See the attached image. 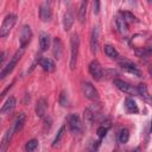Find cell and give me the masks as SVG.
Here are the masks:
<instances>
[{
  "mask_svg": "<svg viewBox=\"0 0 152 152\" xmlns=\"http://www.w3.org/2000/svg\"><path fill=\"white\" fill-rule=\"evenodd\" d=\"M70 69L75 70L77 64V57H78V50H80V37L77 33H74L70 38Z\"/></svg>",
  "mask_w": 152,
  "mask_h": 152,
  "instance_id": "1",
  "label": "cell"
},
{
  "mask_svg": "<svg viewBox=\"0 0 152 152\" xmlns=\"http://www.w3.org/2000/svg\"><path fill=\"white\" fill-rule=\"evenodd\" d=\"M23 53H24V49H20V50H18V51H15V53L13 55V57L11 58V61L7 63V65L4 66V69L0 71V80H5V78L13 71V69H14L15 65L18 64L19 59L21 58Z\"/></svg>",
  "mask_w": 152,
  "mask_h": 152,
  "instance_id": "2",
  "label": "cell"
},
{
  "mask_svg": "<svg viewBox=\"0 0 152 152\" xmlns=\"http://www.w3.org/2000/svg\"><path fill=\"white\" fill-rule=\"evenodd\" d=\"M15 23H17V15L13 14V13L7 14V15L5 17V19H4L2 24H1V26H0V38L6 37V36L11 32V30L13 28V26H14Z\"/></svg>",
  "mask_w": 152,
  "mask_h": 152,
  "instance_id": "3",
  "label": "cell"
},
{
  "mask_svg": "<svg viewBox=\"0 0 152 152\" xmlns=\"http://www.w3.org/2000/svg\"><path fill=\"white\" fill-rule=\"evenodd\" d=\"M81 89H82L83 95L87 99H89L91 101H97L99 100V93H97L96 88L90 82H82L81 83Z\"/></svg>",
  "mask_w": 152,
  "mask_h": 152,
  "instance_id": "4",
  "label": "cell"
},
{
  "mask_svg": "<svg viewBox=\"0 0 152 152\" xmlns=\"http://www.w3.org/2000/svg\"><path fill=\"white\" fill-rule=\"evenodd\" d=\"M31 38H32V30H31L30 25H24L21 27L20 36H19L20 49H25L28 45V43L31 42Z\"/></svg>",
  "mask_w": 152,
  "mask_h": 152,
  "instance_id": "5",
  "label": "cell"
},
{
  "mask_svg": "<svg viewBox=\"0 0 152 152\" xmlns=\"http://www.w3.org/2000/svg\"><path fill=\"white\" fill-rule=\"evenodd\" d=\"M119 59V58H118ZM119 64H120V66L125 70V71H127V72H129V74H133L134 76H141V71L135 66V64H133L131 61H128V59H119Z\"/></svg>",
  "mask_w": 152,
  "mask_h": 152,
  "instance_id": "6",
  "label": "cell"
},
{
  "mask_svg": "<svg viewBox=\"0 0 152 152\" xmlns=\"http://www.w3.org/2000/svg\"><path fill=\"white\" fill-rule=\"evenodd\" d=\"M89 72L90 75L96 80V81H101L103 77V70L101 64L97 61H91L89 64Z\"/></svg>",
  "mask_w": 152,
  "mask_h": 152,
  "instance_id": "7",
  "label": "cell"
},
{
  "mask_svg": "<svg viewBox=\"0 0 152 152\" xmlns=\"http://www.w3.org/2000/svg\"><path fill=\"white\" fill-rule=\"evenodd\" d=\"M68 122H69V128H70L71 133L76 134L82 131V122L77 114H71L68 119Z\"/></svg>",
  "mask_w": 152,
  "mask_h": 152,
  "instance_id": "8",
  "label": "cell"
},
{
  "mask_svg": "<svg viewBox=\"0 0 152 152\" xmlns=\"http://www.w3.org/2000/svg\"><path fill=\"white\" fill-rule=\"evenodd\" d=\"M113 82H114V86L119 90H121L124 93H127V94H137L135 88H133V86H131L129 83H127V82H125V81H122L120 78H115Z\"/></svg>",
  "mask_w": 152,
  "mask_h": 152,
  "instance_id": "9",
  "label": "cell"
},
{
  "mask_svg": "<svg viewBox=\"0 0 152 152\" xmlns=\"http://www.w3.org/2000/svg\"><path fill=\"white\" fill-rule=\"evenodd\" d=\"M13 134H14V128L13 127L8 128L5 132V134H4V137H2V139L0 141V152H4V151L7 150V147L10 146V142H11V140L13 138Z\"/></svg>",
  "mask_w": 152,
  "mask_h": 152,
  "instance_id": "10",
  "label": "cell"
},
{
  "mask_svg": "<svg viewBox=\"0 0 152 152\" xmlns=\"http://www.w3.org/2000/svg\"><path fill=\"white\" fill-rule=\"evenodd\" d=\"M99 38H100V31H99V27L95 26V27H93V31L90 34V51L93 53H96V51H97Z\"/></svg>",
  "mask_w": 152,
  "mask_h": 152,
  "instance_id": "11",
  "label": "cell"
},
{
  "mask_svg": "<svg viewBox=\"0 0 152 152\" xmlns=\"http://www.w3.org/2000/svg\"><path fill=\"white\" fill-rule=\"evenodd\" d=\"M15 103H17L15 97H14V96H10V97L6 100V102L2 104V107H1V109H0V114H2V115L10 114V113L14 109Z\"/></svg>",
  "mask_w": 152,
  "mask_h": 152,
  "instance_id": "12",
  "label": "cell"
},
{
  "mask_svg": "<svg viewBox=\"0 0 152 152\" xmlns=\"http://www.w3.org/2000/svg\"><path fill=\"white\" fill-rule=\"evenodd\" d=\"M62 52H63V44H62V40L56 37L52 42V53L55 56L56 59H59L62 57Z\"/></svg>",
  "mask_w": 152,
  "mask_h": 152,
  "instance_id": "13",
  "label": "cell"
},
{
  "mask_svg": "<svg viewBox=\"0 0 152 152\" xmlns=\"http://www.w3.org/2000/svg\"><path fill=\"white\" fill-rule=\"evenodd\" d=\"M46 109H48V101L44 97L39 99L36 103V114H37V116L43 118L46 113Z\"/></svg>",
  "mask_w": 152,
  "mask_h": 152,
  "instance_id": "14",
  "label": "cell"
},
{
  "mask_svg": "<svg viewBox=\"0 0 152 152\" xmlns=\"http://www.w3.org/2000/svg\"><path fill=\"white\" fill-rule=\"evenodd\" d=\"M39 64H40V66L43 68V70H45V71H48V72H52V71H55V69H56L55 62H53L51 58H48V57L40 58V59H39Z\"/></svg>",
  "mask_w": 152,
  "mask_h": 152,
  "instance_id": "15",
  "label": "cell"
},
{
  "mask_svg": "<svg viewBox=\"0 0 152 152\" xmlns=\"http://www.w3.org/2000/svg\"><path fill=\"white\" fill-rule=\"evenodd\" d=\"M74 12L71 10H68L65 13H64V17H63V27L65 31H69L74 24Z\"/></svg>",
  "mask_w": 152,
  "mask_h": 152,
  "instance_id": "16",
  "label": "cell"
},
{
  "mask_svg": "<svg viewBox=\"0 0 152 152\" xmlns=\"http://www.w3.org/2000/svg\"><path fill=\"white\" fill-rule=\"evenodd\" d=\"M39 17L42 19V21H49L52 17L51 13V8L49 6V4H43L39 8Z\"/></svg>",
  "mask_w": 152,
  "mask_h": 152,
  "instance_id": "17",
  "label": "cell"
},
{
  "mask_svg": "<svg viewBox=\"0 0 152 152\" xmlns=\"http://www.w3.org/2000/svg\"><path fill=\"white\" fill-rule=\"evenodd\" d=\"M25 121H26V115H25V113H19V114L17 115L15 120H14V124H13L14 132H19V131L23 128Z\"/></svg>",
  "mask_w": 152,
  "mask_h": 152,
  "instance_id": "18",
  "label": "cell"
},
{
  "mask_svg": "<svg viewBox=\"0 0 152 152\" xmlns=\"http://www.w3.org/2000/svg\"><path fill=\"white\" fill-rule=\"evenodd\" d=\"M87 6H88V0H81L80 8H78V19H80V23H81V24H83V23L86 21Z\"/></svg>",
  "mask_w": 152,
  "mask_h": 152,
  "instance_id": "19",
  "label": "cell"
},
{
  "mask_svg": "<svg viewBox=\"0 0 152 152\" xmlns=\"http://www.w3.org/2000/svg\"><path fill=\"white\" fill-rule=\"evenodd\" d=\"M115 25H116V28L120 33H126L128 31V26H127V23L124 20L122 17L120 15H116L115 17Z\"/></svg>",
  "mask_w": 152,
  "mask_h": 152,
  "instance_id": "20",
  "label": "cell"
},
{
  "mask_svg": "<svg viewBox=\"0 0 152 152\" xmlns=\"http://www.w3.org/2000/svg\"><path fill=\"white\" fill-rule=\"evenodd\" d=\"M135 90H137V94H138V95H140L145 101L150 102V94H148V90H147V86H146L145 83L139 84V86L135 88Z\"/></svg>",
  "mask_w": 152,
  "mask_h": 152,
  "instance_id": "21",
  "label": "cell"
},
{
  "mask_svg": "<svg viewBox=\"0 0 152 152\" xmlns=\"http://www.w3.org/2000/svg\"><path fill=\"white\" fill-rule=\"evenodd\" d=\"M39 46L42 51H46L50 46V37L48 33H42L39 37Z\"/></svg>",
  "mask_w": 152,
  "mask_h": 152,
  "instance_id": "22",
  "label": "cell"
},
{
  "mask_svg": "<svg viewBox=\"0 0 152 152\" xmlns=\"http://www.w3.org/2000/svg\"><path fill=\"white\" fill-rule=\"evenodd\" d=\"M83 118H84V122L88 125V126H91L94 120H95V113L93 112L91 108H86L84 109V113H83Z\"/></svg>",
  "mask_w": 152,
  "mask_h": 152,
  "instance_id": "23",
  "label": "cell"
},
{
  "mask_svg": "<svg viewBox=\"0 0 152 152\" xmlns=\"http://www.w3.org/2000/svg\"><path fill=\"white\" fill-rule=\"evenodd\" d=\"M125 108H126V110L128 112V113H138V106H137V103H135V101L134 100H132V99H126V101H125Z\"/></svg>",
  "mask_w": 152,
  "mask_h": 152,
  "instance_id": "24",
  "label": "cell"
},
{
  "mask_svg": "<svg viewBox=\"0 0 152 152\" xmlns=\"http://www.w3.org/2000/svg\"><path fill=\"white\" fill-rule=\"evenodd\" d=\"M103 50H104V53L109 58H113V59H118L119 58V52L115 50L114 46H112V45H104Z\"/></svg>",
  "mask_w": 152,
  "mask_h": 152,
  "instance_id": "25",
  "label": "cell"
},
{
  "mask_svg": "<svg viewBox=\"0 0 152 152\" xmlns=\"http://www.w3.org/2000/svg\"><path fill=\"white\" fill-rule=\"evenodd\" d=\"M128 139H129V132H128V129H127V128H122V129L119 132V135H118L119 142L126 144V142L128 141Z\"/></svg>",
  "mask_w": 152,
  "mask_h": 152,
  "instance_id": "26",
  "label": "cell"
},
{
  "mask_svg": "<svg viewBox=\"0 0 152 152\" xmlns=\"http://www.w3.org/2000/svg\"><path fill=\"white\" fill-rule=\"evenodd\" d=\"M64 132H65V127H64V126H62V127L59 128V131L57 132V135L55 137L53 141H52V147H56V146H58V145H59V142H61L62 138L64 137Z\"/></svg>",
  "mask_w": 152,
  "mask_h": 152,
  "instance_id": "27",
  "label": "cell"
},
{
  "mask_svg": "<svg viewBox=\"0 0 152 152\" xmlns=\"http://www.w3.org/2000/svg\"><path fill=\"white\" fill-rule=\"evenodd\" d=\"M37 147H38V140H37V139H31V140H28V141L26 142V145H25V150L28 151V152L34 151Z\"/></svg>",
  "mask_w": 152,
  "mask_h": 152,
  "instance_id": "28",
  "label": "cell"
},
{
  "mask_svg": "<svg viewBox=\"0 0 152 152\" xmlns=\"http://www.w3.org/2000/svg\"><path fill=\"white\" fill-rule=\"evenodd\" d=\"M59 103H61V106H63V107L69 106V97H68V93H66L65 90H62V91H61V95H59Z\"/></svg>",
  "mask_w": 152,
  "mask_h": 152,
  "instance_id": "29",
  "label": "cell"
},
{
  "mask_svg": "<svg viewBox=\"0 0 152 152\" xmlns=\"http://www.w3.org/2000/svg\"><path fill=\"white\" fill-rule=\"evenodd\" d=\"M121 15H122V18H124V20H125L126 23H135V21H137V18H135L131 12H127V11L121 12Z\"/></svg>",
  "mask_w": 152,
  "mask_h": 152,
  "instance_id": "30",
  "label": "cell"
},
{
  "mask_svg": "<svg viewBox=\"0 0 152 152\" xmlns=\"http://www.w3.org/2000/svg\"><path fill=\"white\" fill-rule=\"evenodd\" d=\"M108 128H109V125H108V126L102 125V126H100V127L97 128V135H99L100 139H102V138L106 137V134H107V132H108Z\"/></svg>",
  "mask_w": 152,
  "mask_h": 152,
  "instance_id": "31",
  "label": "cell"
},
{
  "mask_svg": "<svg viewBox=\"0 0 152 152\" xmlns=\"http://www.w3.org/2000/svg\"><path fill=\"white\" fill-rule=\"evenodd\" d=\"M101 0H94V13L95 14H99L100 12V6H101Z\"/></svg>",
  "mask_w": 152,
  "mask_h": 152,
  "instance_id": "32",
  "label": "cell"
},
{
  "mask_svg": "<svg viewBox=\"0 0 152 152\" xmlns=\"http://www.w3.org/2000/svg\"><path fill=\"white\" fill-rule=\"evenodd\" d=\"M4 57H5V55H4V52H2V51H0V66H1V64H2V62H4Z\"/></svg>",
  "mask_w": 152,
  "mask_h": 152,
  "instance_id": "33",
  "label": "cell"
},
{
  "mask_svg": "<svg viewBox=\"0 0 152 152\" xmlns=\"http://www.w3.org/2000/svg\"><path fill=\"white\" fill-rule=\"evenodd\" d=\"M151 1H152V0H147V2H148V4H151Z\"/></svg>",
  "mask_w": 152,
  "mask_h": 152,
  "instance_id": "34",
  "label": "cell"
},
{
  "mask_svg": "<svg viewBox=\"0 0 152 152\" xmlns=\"http://www.w3.org/2000/svg\"><path fill=\"white\" fill-rule=\"evenodd\" d=\"M63 1H68V0H63Z\"/></svg>",
  "mask_w": 152,
  "mask_h": 152,
  "instance_id": "35",
  "label": "cell"
},
{
  "mask_svg": "<svg viewBox=\"0 0 152 152\" xmlns=\"http://www.w3.org/2000/svg\"><path fill=\"white\" fill-rule=\"evenodd\" d=\"M48 1H51V0H48Z\"/></svg>",
  "mask_w": 152,
  "mask_h": 152,
  "instance_id": "36",
  "label": "cell"
}]
</instances>
